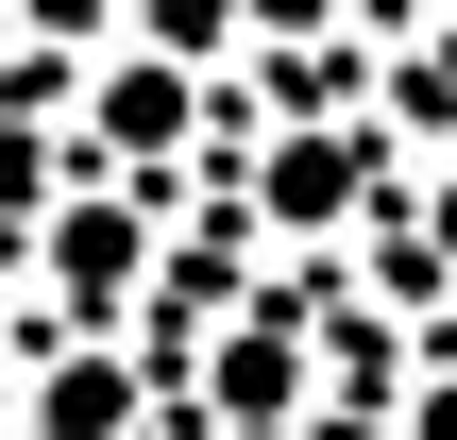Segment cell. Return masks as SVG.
<instances>
[{
	"label": "cell",
	"mask_w": 457,
	"mask_h": 440,
	"mask_svg": "<svg viewBox=\"0 0 457 440\" xmlns=\"http://www.w3.org/2000/svg\"><path fill=\"white\" fill-rule=\"evenodd\" d=\"M407 237L441 254V288H457V153H441V170H424V187H407Z\"/></svg>",
	"instance_id": "8992f818"
},
{
	"label": "cell",
	"mask_w": 457,
	"mask_h": 440,
	"mask_svg": "<svg viewBox=\"0 0 457 440\" xmlns=\"http://www.w3.org/2000/svg\"><path fill=\"white\" fill-rule=\"evenodd\" d=\"M34 271H51V305H68V322H119V305L153 288V203L85 170V187L51 203V237H34Z\"/></svg>",
	"instance_id": "7a4b0ae2"
},
{
	"label": "cell",
	"mask_w": 457,
	"mask_h": 440,
	"mask_svg": "<svg viewBox=\"0 0 457 440\" xmlns=\"http://www.w3.org/2000/svg\"><path fill=\"white\" fill-rule=\"evenodd\" d=\"M339 17H356V0H237V34H254V51H305V34H339Z\"/></svg>",
	"instance_id": "5b68a950"
},
{
	"label": "cell",
	"mask_w": 457,
	"mask_h": 440,
	"mask_svg": "<svg viewBox=\"0 0 457 440\" xmlns=\"http://www.w3.org/2000/svg\"><path fill=\"white\" fill-rule=\"evenodd\" d=\"M407 440H457V373H441V390H407Z\"/></svg>",
	"instance_id": "52a82bcc"
},
{
	"label": "cell",
	"mask_w": 457,
	"mask_h": 440,
	"mask_svg": "<svg viewBox=\"0 0 457 440\" xmlns=\"http://www.w3.org/2000/svg\"><path fill=\"white\" fill-rule=\"evenodd\" d=\"M136 424V356H102V339H85V356H51V373H34V440H119Z\"/></svg>",
	"instance_id": "277c9868"
},
{
	"label": "cell",
	"mask_w": 457,
	"mask_h": 440,
	"mask_svg": "<svg viewBox=\"0 0 457 440\" xmlns=\"http://www.w3.org/2000/svg\"><path fill=\"white\" fill-rule=\"evenodd\" d=\"M254 220L271 237H373L390 220V136L373 119H288L254 153Z\"/></svg>",
	"instance_id": "6da1fadb"
},
{
	"label": "cell",
	"mask_w": 457,
	"mask_h": 440,
	"mask_svg": "<svg viewBox=\"0 0 457 440\" xmlns=\"http://www.w3.org/2000/svg\"><path fill=\"white\" fill-rule=\"evenodd\" d=\"M305 390H322V373H305V305H288V288H271V305H237V322H220V356H204V407H220L237 440H271V424H305Z\"/></svg>",
	"instance_id": "3957f363"
},
{
	"label": "cell",
	"mask_w": 457,
	"mask_h": 440,
	"mask_svg": "<svg viewBox=\"0 0 457 440\" xmlns=\"http://www.w3.org/2000/svg\"><path fill=\"white\" fill-rule=\"evenodd\" d=\"M441 34H457V0H441Z\"/></svg>",
	"instance_id": "ba28073f"
}]
</instances>
